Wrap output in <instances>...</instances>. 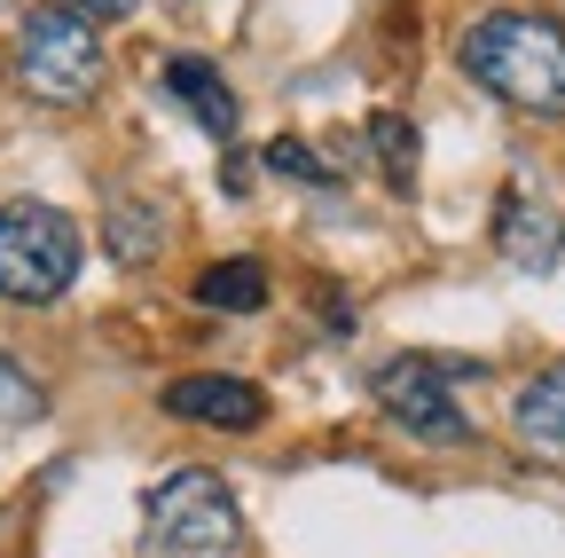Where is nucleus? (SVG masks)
I'll use <instances>...</instances> for the list:
<instances>
[{
    "label": "nucleus",
    "instance_id": "obj_1",
    "mask_svg": "<svg viewBox=\"0 0 565 558\" xmlns=\"http://www.w3.org/2000/svg\"><path fill=\"white\" fill-rule=\"evenodd\" d=\"M456 63L511 110H534V118H565V32L550 17H526V9H494L463 32Z\"/></svg>",
    "mask_w": 565,
    "mask_h": 558
},
{
    "label": "nucleus",
    "instance_id": "obj_2",
    "mask_svg": "<svg viewBox=\"0 0 565 558\" xmlns=\"http://www.w3.org/2000/svg\"><path fill=\"white\" fill-rule=\"evenodd\" d=\"M236 543H244L236 496L204 464L158 480L150 504H141V558H236Z\"/></svg>",
    "mask_w": 565,
    "mask_h": 558
},
{
    "label": "nucleus",
    "instance_id": "obj_3",
    "mask_svg": "<svg viewBox=\"0 0 565 558\" xmlns=\"http://www.w3.org/2000/svg\"><path fill=\"white\" fill-rule=\"evenodd\" d=\"M79 260H87V236L71 213H55L40 197L0 204V299H17V307L63 299L79 284Z\"/></svg>",
    "mask_w": 565,
    "mask_h": 558
},
{
    "label": "nucleus",
    "instance_id": "obj_4",
    "mask_svg": "<svg viewBox=\"0 0 565 558\" xmlns=\"http://www.w3.org/2000/svg\"><path fill=\"white\" fill-rule=\"evenodd\" d=\"M17 80H24L32 103H55V110L87 103L103 87V40H95V24L79 9H63V0L32 9L24 32H17Z\"/></svg>",
    "mask_w": 565,
    "mask_h": 558
},
{
    "label": "nucleus",
    "instance_id": "obj_5",
    "mask_svg": "<svg viewBox=\"0 0 565 558\" xmlns=\"http://www.w3.org/2000/svg\"><path fill=\"white\" fill-rule=\"evenodd\" d=\"M456 378H471V362H440V355H393L377 378H370V393H377V409L393 417L401 433H416V441H433V449H463L471 441V417L456 409Z\"/></svg>",
    "mask_w": 565,
    "mask_h": 558
},
{
    "label": "nucleus",
    "instance_id": "obj_6",
    "mask_svg": "<svg viewBox=\"0 0 565 558\" xmlns=\"http://www.w3.org/2000/svg\"><path fill=\"white\" fill-rule=\"evenodd\" d=\"M166 409L189 417V425H221V433H252L267 417V393L252 378H228V370H204V378H173L166 386Z\"/></svg>",
    "mask_w": 565,
    "mask_h": 558
},
{
    "label": "nucleus",
    "instance_id": "obj_7",
    "mask_svg": "<svg viewBox=\"0 0 565 558\" xmlns=\"http://www.w3.org/2000/svg\"><path fill=\"white\" fill-rule=\"evenodd\" d=\"M166 95L196 110V126L212 134V143H236V126H244V110H236V95H228V80H221V72H212V63H204V55H166Z\"/></svg>",
    "mask_w": 565,
    "mask_h": 558
},
{
    "label": "nucleus",
    "instance_id": "obj_8",
    "mask_svg": "<svg viewBox=\"0 0 565 558\" xmlns=\"http://www.w3.org/2000/svg\"><path fill=\"white\" fill-rule=\"evenodd\" d=\"M511 425H519V441H526L542 464H565V362H557V370H542V378L519 393Z\"/></svg>",
    "mask_w": 565,
    "mask_h": 558
},
{
    "label": "nucleus",
    "instance_id": "obj_9",
    "mask_svg": "<svg viewBox=\"0 0 565 558\" xmlns=\"http://www.w3.org/2000/svg\"><path fill=\"white\" fill-rule=\"evenodd\" d=\"M494 236H503V252H511L526 275H550V267H557V244H565V236H557V221H550V213H534L519 189L494 204Z\"/></svg>",
    "mask_w": 565,
    "mask_h": 558
},
{
    "label": "nucleus",
    "instance_id": "obj_10",
    "mask_svg": "<svg viewBox=\"0 0 565 558\" xmlns=\"http://www.w3.org/2000/svg\"><path fill=\"white\" fill-rule=\"evenodd\" d=\"M196 307H212V315H259V307H267L259 260H221V267H204V275H196Z\"/></svg>",
    "mask_w": 565,
    "mask_h": 558
},
{
    "label": "nucleus",
    "instance_id": "obj_11",
    "mask_svg": "<svg viewBox=\"0 0 565 558\" xmlns=\"http://www.w3.org/2000/svg\"><path fill=\"white\" fill-rule=\"evenodd\" d=\"M370 150H377L385 181L408 197V189H416V126H408L401 110H377V118H370Z\"/></svg>",
    "mask_w": 565,
    "mask_h": 558
},
{
    "label": "nucleus",
    "instance_id": "obj_12",
    "mask_svg": "<svg viewBox=\"0 0 565 558\" xmlns=\"http://www.w3.org/2000/svg\"><path fill=\"white\" fill-rule=\"evenodd\" d=\"M103 236H110L118 260H158V236H166V229H158L150 204H126V197H118V204H110V221H103Z\"/></svg>",
    "mask_w": 565,
    "mask_h": 558
},
{
    "label": "nucleus",
    "instance_id": "obj_13",
    "mask_svg": "<svg viewBox=\"0 0 565 558\" xmlns=\"http://www.w3.org/2000/svg\"><path fill=\"white\" fill-rule=\"evenodd\" d=\"M32 417H40V386L0 355V425H32Z\"/></svg>",
    "mask_w": 565,
    "mask_h": 558
},
{
    "label": "nucleus",
    "instance_id": "obj_14",
    "mask_svg": "<svg viewBox=\"0 0 565 558\" xmlns=\"http://www.w3.org/2000/svg\"><path fill=\"white\" fill-rule=\"evenodd\" d=\"M267 166H275V173H291V181H315V189H330V181H338L307 143H267Z\"/></svg>",
    "mask_w": 565,
    "mask_h": 558
},
{
    "label": "nucleus",
    "instance_id": "obj_15",
    "mask_svg": "<svg viewBox=\"0 0 565 558\" xmlns=\"http://www.w3.org/2000/svg\"><path fill=\"white\" fill-rule=\"evenodd\" d=\"M63 9H79V17L95 24V17H134V9H141V0H63Z\"/></svg>",
    "mask_w": 565,
    "mask_h": 558
}]
</instances>
